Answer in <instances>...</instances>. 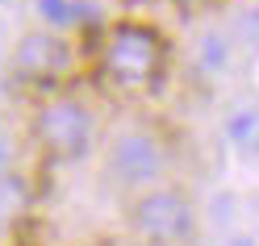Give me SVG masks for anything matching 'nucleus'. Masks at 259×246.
<instances>
[{"label": "nucleus", "mask_w": 259, "mask_h": 246, "mask_svg": "<svg viewBox=\"0 0 259 246\" xmlns=\"http://www.w3.org/2000/svg\"><path fill=\"white\" fill-rule=\"evenodd\" d=\"M38 9H42V17H51L55 25L71 21V9H67V0H38Z\"/></svg>", "instance_id": "7"}, {"label": "nucleus", "mask_w": 259, "mask_h": 246, "mask_svg": "<svg viewBox=\"0 0 259 246\" xmlns=\"http://www.w3.org/2000/svg\"><path fill=\"white\" fill-rule=\"evenodd\" d=\"M130 225L138 229V238L159 242V246H180L192 238L197 217H192V205L184 192L176 188H151L142 192L134 205H130Z\"/></svg>", "instance_id": "2"}, {"label": "nucleus", "mask_w": 259, "mask_h": 246, "mask_svg": "<svg viewBox=\"0 0 259 246\" xmlns=\"http://www.w3.org/2000/svg\"><path fill=\"white\" fill-rule=\"evenodd\" d=\"M109 171L121 184H151L163 171V146H159V138L142 134V129H125L109 146Z\"/></svg>", "instance_id": "4"}, {"label": "nucleus", "mask_w": 259, "mask_h": 246, "mask_svg": "<svg viewBox=\"0 0 259 246\" xmlns=\"http://www.w3.org/2000/svg\"><path fill=\"white\" fill-rule=\"evenodd\" d=\"M5 155H9V146H5V138H0V167H5Z\"/></svg>", "instance_id": "8"}, {"label": "nucleus", "mask_w": 259, "mask_h": 246, "mask_svg": "<svg viewBox=\"0 0 259 246\" xmlns=\"http://www.w3.org/2000/svg\"><path fill=\"white\" fill-rule=\"evenodd\" d=\"M13 67H17L21 79H55L59 71H67V42L55 34H25L13 51Z\"/></svg>", "instance_id": "5"}, {"label": "nucleus", "mask_w": 259, "mask_h": 246, "mask_svg": "<svg viewBox=\"0 0 259 246\" xmlns=\"http://www.w3.org/2000/svg\"><path fill=\"white\" fill-rule=\"evenodd\" d=\"M34 134L55 159H79L92 146V117L79 101H51L38 113Z\"/></svg>", "instance_id": "3"}, {"label": "nucleus", "mask_w": 259, "mask_h": 246, "mask_svg": "<svg viewBox=\"0 0 259 246\" xmlns=\"http://www.w3.org/2000/svg\"><path fill=\"white\" fill-rule=\"evenodd\" d=\"M234 246H251V242H247V238H238V242H234Z\"/></svg>", "instance_id": "9"}, {"label": "nucleus", "mask_w": 259, "mask_h": 246, "mask_svg": "<svg viewBox=\"0 0 259 246\" xmlns=\"http://www.w3.org/2000/svg\"><path fill=\"white\" fill-rule=\"evenodd\" d=\"M163 67V42L151 25L121 21L105 38V71L109 79H117L121 88H142L151 84Z\"/></svg>", "instance_id": "1"}, {"label": "nucleus", "mask_w": 259, "mask_h": 246, "mask_svg": "<svg viewBox=\"0 0 259 246\" xmlns=\"http://www.w3.org/2000/svg\"><path fill=\"white\" fill-rule=\"evenodd\" d=\"M230 134H234L238 146H251L255 142V113H238L234 125H230Z\"/></svg>", "instance_id": "6"}]
</instances>
